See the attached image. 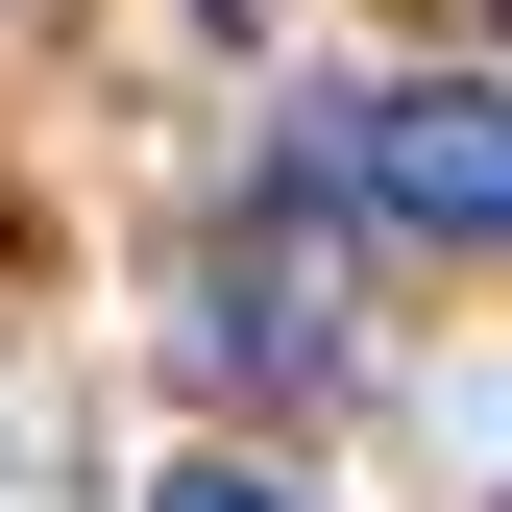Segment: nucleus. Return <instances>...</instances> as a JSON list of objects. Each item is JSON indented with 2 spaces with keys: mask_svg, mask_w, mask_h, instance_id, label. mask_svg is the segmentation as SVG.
Returning <instances> with one entry per match:
<instances>
[{
  "mask_svg": "<svg viewBox=\"0 0 512 512\" xmlns=\"http://www.w3.org/2000/svg\"><path fill=\"white\" fill-rule=\"evenodd\" d=\"M147 512H317V488H269V464H171Z\"/></svg>",
  "mask_w": 512,
  "mask_h": 512,
  "instance_id": "nucleus-3",
  "label": "nucleus"
},
{
  "mask_svg": "<svg viewBox=\"0 0 512 512\" xmlns=\"http://www.w3.org/2000/svg\"><path fill=\"white\" fill-rule=\"evenodd\" d=\"M317 171H342L366 220H415V244H512V98H488V74L342 98V122H317Z\"/></svg>",
  "mask_w": 512,
  "mask_h": 512,
  "instance_id": "nucleus-1",
  "label": "nucleus"
},
{
  "mask_svg": "<svg viewBox=\"0 0 512 512\" xmlns=\"http://www.w3.org/2000/svg\"><path fill=\"white\" fill-rule=\"evenodd\" d=\"M220 366H244V391H317V366H342V317H317L293 244H244V269H220Z\"/></svg>",
  "mask_w": 512,
  "mask_h": 512,
  "instance_id": "nucleus-2",
  "label": "nucleus"
}]
</instances>
